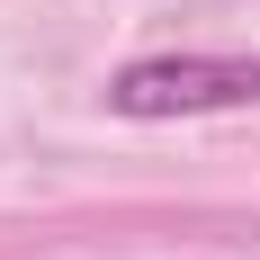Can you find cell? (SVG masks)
Listing matches in <instances>:
<instances>
[{
	"label": "cell",
	"instance_id": "1",
	"mask_svg": "<svg viewBox=\"0 0 260 260\" xmlns=\"http://www.w3.org/2000/svg\"><path fill=\"white\" fill-rule=\"evenodd\" d=\"M260 99V54H144L108 81L117 117H215V108H251Z\"/></svg>",
	"mask_w": 260,
	"mask_h": 260
}]
</instances>
